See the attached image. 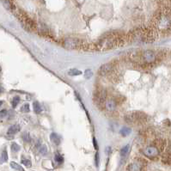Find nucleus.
<instances>
[{
	"mask_svg": "<svg viewBox=\"0 0 171 171\" xmlns=\"http://www.w3.org/2000/svg\"><path fill=\"white\" fill-rule=\"evenodd\" d=\"M8 111L6 109H2L1 111H0V118H4L6 115H7Z\"/></svg>",
	"mask_w": 171,
	"mask_h": 171,
	"instance_id": "28",
	"label": "nucleus"
},
{
	"mask_svg": "<svg viewBox=\"0 0 171 171\" xmlns=\"http://www.w3.org/2000/svg\"><path fill=\"white\" fill-rule=\"evenodd\" d=\"M119 133L121 134L123 137H127V136H128L129 134L131 133V128H129V127H122L120 129V131H119Z\"/></svg>",
	"mask_w": 171,
	"mask_h": 171,
	"instance_id": "14",
	"label": "nucleus"
},
{
	"mask_svg": "<svg viewBox=\"0 0 171 171\" xmlns=\"http://www.w3.org/2000/svg\"><path fill=\"white\" fill-rule=\"evenodd\" d=\"M92 75H93V72H92V71H91L90 69H87V70H85V71H84V77H85V78H86V79H89V78H90V77H92Z\"/></svg>",
	"mask_w": 171,
	"mask_h": 171,
	"instance_id": "23",
	"label": "nucleus"
},
{
	"mask_svg": "<svg viewBox=\"0 0 171 171\" xmlns=\"http://www.w3.org/2000/svg\"><path fill=\"white\" fill-rule=\"evenodd\" d=\"M153 144L161 151V150H164V148L166 147V141L164 139H156L153 140Z\"/></svg>",
	"mask_w": 171,
	"mask_h": 171,
	"instance_id": "9",
	"label": "nucleus"
},
{
	"mask_svg": "<svg viewBox=\"0 0 171 171\" xmlns=\"http://www.w3.org/2000/svg\"><path fill=\"white\" fill-rule=\"evenodd\" d=\"M2 159L4 162H6L8 160V153L6 150H4V151L2 152Z\"/></svg>",
	"mask_w": 171,
	"mask_h": 171,
	"instance_id": "27",
	"label": "nucleus"
},
{
	"mask_svg": "<svg viewBox=\"0 0 171 171\" xmlns=\"http://www.w3.org/2000/svg\"><path fill=\"white\" fill-rule=\"evenodd\" d=\"M20 129H21V127H20V126H19L18 124L12 125L11 127L8 129L7 133L9 134V135H14V134L17 133L20 131Z\"/></svg>",
	"mask_w": 171,
	"mask_h": 171,
	"instance_id": "11",
	"label": "nucleus"
},
{
	"mask_svg": "<svg viewBox=\"0 0 171 171\" xmlns=\"http://www.w3.org/2000/svg\"><path fill=\"white\" fill-rule=\"evenodd\" d=\"M11 150H12V151H14V152H17V151L20 150V146H19L16 143H12V144H11Z\"/></svg>",
	"mask_w": 171,
	"mask_h": 171,
	"instance_id": "26",
	"label": "nucleus"
},
{
	"mask_svg": "<svg viewBox=\"0 0 171 171\" xmlns=\"http://www.w3.org/2000/svg\"><path fill=\"white\" fill-rule=\"evenodd\" d=\"M117 107V103L114 102V100L113 98L110 99H107L106 101V103H105V109H107L108 111L112 112L114 111L115 108Z\"/></svg>",
	"mask_w": 171,
	"mask_h": 171,
	"instance_id": "8",
	"label": "nucleus"
},
{
	"mask_svg": "<svg viewBox=\"0 0 171 171\" xmlns=\"http://www.w3.org/2000/svg\"><path fill=\"white\" fill-rule=\"evenodd\" d=\"M116 70V64L114 62H109L102 65L99 69V74L102 77H108L114 71Z\"/></svg>",
	"mask_w": 171,
	"mask_h": 171,
	"instance_id": "6",
	"label": "nucleus"
},
{
	"mask_svg": "<svg viewBox=\"0 0 171 171\" xmlns=\"http://www.w3.org/2000/svg\"><path fill=\"white\" fill-rule=\"evenodd\" d=\"M148 116L145 113L141 111H134L125 115L126 122L133 126H141L147 122Z\"/></svg>",
	"mask_w": 171,
	"mask_h": 171,
	"instance_id": "1",
	"label": "nucleus"
},
{
	"mask_svg": "<svg viewBox=\"0 0 171 171\" xmlns=\"http://www.w3.org/2000/svg\"><path fill=\"white\" fill-rule=\"evenodd\" d=\"M129 149H130L129 144H127V145H126V146H124L122 149L120 150V156H122V157H125V156H127V154H128V152H129Z\"/></svg>",
	"mask_w": 171,
	"mask_h": 171,
	"instance_id": "18",
	"label": "nucleus"
},
{
	"mask_svg": "<svg viewBox=\"0 0 171 171\" xmlns=\"http://www.w3.org/2000/svg\"><path fill=\"white\" fill-rule=\"evenodd\" d=\"M94 102L97 108L101 110L105 109V103L107 101V92L106 89L101 86L97 87L94 92Z\"/></svg>",
	"mask_w": 171,
	"mask_h": 171,
	"instance_id": "2",
	"label": "nucleus"
},
{
	"mask_svg": "<svg viewBox=\"0 0 171 171\" xmlns=\"http://www.w3.org/2000/svg\"><path fill=\"white\" fill-rule=\"evenodd\" d=\"M139 160H137L128 165V167H127L128 171H141L144 161L141 160V158H139Z\"/></svg>",
	"mask_w": 171,
	"mask_h": 171,
	"instance_id": "7",
	"label": "nucleus"
},
{
	"mask_svg": "<svg viewBox=\"0 0 171 171\" xmlns=\"http://www.w3.org/2000/svg\"><path fill=\"white\" fill-rule=\"evenodd\" d=\"M33 108H34V111L35 114H41L42 112V108L38 102H35L33 103Z\"/></svg>",
	"mask_w": 171,
	"mask_h": 171,
	"instance_id": "15",
	"label": "nucleus"
},
{
	"mask_svg": "<svg viewBox=\"0 0 171 171\" xmlns=\"http://www.w3.org/2000/svg\"><path fill=\"white\" fill-rule=\"evenodd\" d=\"M162 162L164 164L170 165L171 166V151L170 152H166L164 153L162 156Z\"/></svg>",
	"mask_w": 171,
	"mask_h": 171,
	"instance_id": "12",
	"label": "nucleus"
},
{
	"mask_svg": "<svg viewBox=\"0 0 171 171\" xmlns=\"http://www.w3.org/2000/svg\"><path fill=\"white\" fill-rule=\"evenodd\" d=\"M63 46L69 50H75V49L86 50L87 43L77 38H66L63 41Z\"/></svg>",
	"mask_w": 171,
	"mask_h": 171,
	"instance_id": "3",
	"label": "nucleus"
},
{
	"mask_svg": "<svg viewBox=\"0 0 171 171\" xmlns=\"http://www.w3.org/2000/svg\"><path fill=\"white\" fill-rule=\"evenodd\" d=\"M3 103H4V102H3V101H0V107L3 105Z\"/></svg>",
	"mask_w": 171,
	"mask_h": 171,
	"instance_id": "30",
	"label": "nucleus"
},
{
	"mask_svg": "<svg viewBox=\"0 0 171 171\" xmlns=\"http://www.w3.org/2000/svg\"><path fill=\"white\" fill-rule=\"evenodd\" d=\"M22 139H23V140H24L25 142H30L31 141V138H30V135H29V133H28V132H24V133H22Z\"/></svg>",
	"mask_w": 171,
	"mask_h": 171,
	"instance_id": "20",
	"label": "nucleus"
},
{
	"mask_svg": "<svg viewBox=\"0 0 171 171\" xmlns=\"http://www.w3.org/2000/svg\"><path fill=\"white\" fill-rule=\"evenodd\" d=\"M96 165H97V167L99 165V154L98 153L96 154Z\"/></svg>",
	"mask_w": 171,
	"mask_h": 171,
	"instance_id": "29",
	"label": "nucleus"
},
{
	"mask_svg": "<svg viewBox=\"0 0 171 171\" xmlns=\"http://www.w3.org/2000/svg\"><path fill=\"white\" fill-rule=\"evenodd\" d=\"M50 139L52 141V144H54L55 145H59L60 144V136L55 133H52L50 135Z\"/></svg>",
	"mask_w": 171,
	"mask_h": 171,
	"instance_id": "13",
	"label": "nucleus"
},
{
	"mask_svg": "<svg viewBox=\"0 0 171 171\" xmlns=\"http://www.w3.org/2000/svg\"><path fill=\"white\" fill-rule=\"evenodd\" d=\"M3 1V3H4V6L9 9V10H10V9H12V3H11V1L10 0H2Z\"/></svg>",
	"mask_w": 171,
	"mask_h": 171,
	"instance_id": "22",
	"label": "nucleus"
},
{
	"mask_svg": "<svg viewBox=\"0 0 171 171\" xmlns=\"http://www.w3.org/2000/svg\"><path fill=\"white\" fill-rule=\"evenodd\" d=\"M36 148L39 150V152L42 155V156H46L47 154V148L45 144H41V142L38 141L36 144Z\"/></svg>",
	"mask_w": 171,
	"mask_h": 171,
	"instance_id": "10",
	"label": "nucleus"
},
{
	"mask_svg": "<svg viewBox=\"0 0 171 171\" xmlns=\"http://www.w3.org/2000/svg\"><path fill=\"white\" fill-rule=\"evenodd\" d=\"M21 111L23 112V113H28L29 112V103H25L22 106L21 108Z\"/></svg>",
	"mask_w": 171,
	"mask_h": 171,
	"instance_id": "25",
	"label": "nucleus"
},
{
	"mask_svg": "<svg viewBox=\"0 0 171 171\" xmlns=\"http://www.w3.org/2000/svg\"><path fill=\"white\" fill-rule=\"evenodd\" d=\"M22 164H23V165H25L26 167H28V168H30V167L32 166L31 161H30L29 159H26V158H22Z\"/></svg>",
	"mask_w": 171,
	"mask_h": 171,
	"instance_id": "21",
	"label": "nucleus"
},
{
	"mask_svg": "<svg viewBox=\"0 0 171 171\" xmlns=\"http://www.w3.org/2000/svg\"><path fill=\"white\" fill-rule=\"evenodd\" d=\"M67 74L69 76H72V77H75V76H78V75L82 74V71L77 70V69H70L67 72Z\"/></svg>",
	"mask_w": 171,
	"mask_h": 171,
	"instance_id": "16",
	"label": "nucleus"
},
{
	"mask_svg": "<svg viewBox=\"0 0 171 171\" xmlns=\"http://www.w3.org/2000/svg\"><path fill=\"white\" fill-rule=\"evenodd\" d=\"M20 102V97H15L12 100V107L15 108V107L18 105V103Z\"/></svg>",
	"mask_w": 171,
	"mask_h": 171,
	"instance_id": "24",
	"label": "nucleus"
},
{
	"mask_svg": "<svg viewBox=\"0 0 171 171\" xmlns=\"http://www.w3.org/2000/svg\"><path fill=\"white\" fill-rule=\"evenodd\" d=\"M158 59L156 53L152 50H144L140 52V66H145L156 63Z\"/></svg>",
	"mask_w": 171,
	"mask_h": 171,
	"instance_id": "4",
	"label": "nucleus"
},
{
	"mask_svg": "<svg viewBox=\"0 0 171 171\" xmlns=\"http://www.w3.org/2000/svg\"><path fill=\"white\" fill-rule=\"evenodd\" d=\"M142 153L146 157L153 159V158H156V157L159 156L160 150L154 144H151V145L144 147V149L142 150Z\"/></svg>",
	"mask_w": 171,
	"mask_h": 171,
	"instance_id": "5",
	"label": "nucleus"
},
{
	"mask_svg": "<svg viewBox=\"0 0 171 171\" xmlns=\"http://www.w3.org/2000/svg\"><path fill=\"white\" fill-rule=\"evenodd\" d=\"M54 160L58 164H62L64 163V157L60 153H56L54 156Z\"/></svg>",
	"mask_w": 171,
	"mask_h": 171,
	"instance_id": "17",
	"label": "nucleus"
},
{
	"mask_svg": "<svg viewBox=\"0 0 171 171\" xmlns=\"http://www.w3.org/2000/svg\"><path fill=\"white\" fill-rule=\"evenodd\" d=\"M10 167H11L12 169L15 170L24 171V170H23V168H22V166L19 165L18 164H16L15 162H10Z\"/></svg>",
	"mask_w": 171,
	"mask_h": 171,
	"instance_id": "19",
	"label": "nucleus"
}]
</instances>
